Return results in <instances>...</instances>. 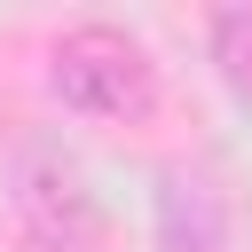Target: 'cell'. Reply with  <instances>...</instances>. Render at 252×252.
Here are the masks:
<instances>
[{
    "mask_svg": "<svg viewBox=\"0 0 252 252\" xmlns=\"http://www.w3.org/2000/svg\"><path fill=\"white\" fill-rule=\"evenodd\" d=\"M47 87L63 94V110L79 118H142L158 94V71L142 55L134 32L118 24H71L47 55Z\"/></svg>",
    "mask_w": 252,
    "mask_h": 252,
    "instance_id": "cell-1",
    "label": "cell"
},
{
    "mask_svg": "<svg viewBox=\"0 0 252 252\" xmlns=\"http://www.w3.org/2000/svg\"><path fill=\"white\" fill-rule=\"evenodd\" d=\"M16 213H24V228H32L39 252H87V244L102 236V205H94V189L79 181V165H63V158H24V173H16Z\"/></svg>",
    "mask_w": 252,
    "mask_h": 252,
    "instance_id": "cell-2",
    "label": "cell"
},
{
    "mask_svg": "<svg viewBox=\"0 0 252 252\" xmlns=\"http://www.w3.org/2000/svg\"><path fill=\"white\" fill-rule=\"evenodd\" d=\"M158 244L165 252H228V228H220V205L205 181H189V173L158 181Z\"/></svg>",
    "mask_w": 252,
    "mask_h": 252,
    "instance_id": "cell-3",
    "label": "cell"
},
{
    "mask_svg": "<svg viewBox=\"0 0 252 252\" xmlns=\"http://www.w3.org/2000/svg\"><path fill=\"white\" fill-rule=\"evenodd\" d=\"M24 252H39V244H24Z\"/></svg>",
    "mask_w": 252,
    "mask_h": 252,
    "instance_id": "cell-4",
    "label": "cell"
}]
</instances>
